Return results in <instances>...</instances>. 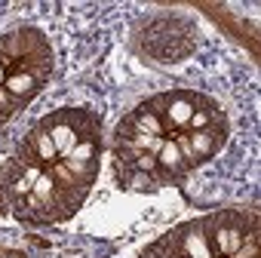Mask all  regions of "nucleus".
Returning <instances> with one entry per match:
<instances>
[{"instance_id":"5","label":"nucleus","mask_w":261,"mask_h":258,"mask_svg":"<svg viewBox=\"0 0 261 258\" xmlns=\"http://www.w3.org/2000/svg\"><path fill=\"white\" fill-rule=\"evenodd\" d=\"M175 237H178V246H181L185 258H212V246H209V237H206L203 224H188Z\"/></svg>"},{"instance_id":"3","label":"nucleus","mask_w":261,"mask_h":258,"mask_svg":"<svg viewBox=\"0 0 261 258\" xmlns=\"http://www.w3.org/2000/svg\"><path fill=\"white\" fill-rule=\"evenodd\" d=\"M224 139H227V120H221V123H215L209 129H200V133H191L188 142H191V151L197 157V166L206 163V160H212L221 151Z\"/></svg>"},{"instance_id":"6","label":"nucleus","mask_w":261,"mask_h":258,"mask_svg":"<svg viewBox=\"0 0 261 258\" xmlns=\"http://www.w3.org/2000/svg\"><path fill=\"white\" fill-rule=\"evenodd\" d=\"M28 154H31V163L37 166H46V163H59V151H56V142L53 136L40 126L31 129V136H28Z\"/></svg>"},{"instance_id":"10","label":"nucleus","mask_w":261,"mask_h":258,"mask_svg":"<svg viewBox=\"0 0 261 258\" xmlns=\"http://www.w3.org/2000/svg\"><path fill=\"white\" fill-rule=\"evenodd\" d=\"M7 77H10V71H7V65H4V62H0V86H4V80H7Z\"/></svg>"},{"instance_id":"1","label":"nucleus","mask_w":261,"mask_h":258,"mask_svg":"<svg viewBox=\"0 0 261 258\" xmlns=\"http://www.w3.org/2000/svg\"><path fill=\"white\" fill-rule=\"evenodd\" d=\"M151 105L157 108L160 114V123L166 133H178V129H188L191 117H194V108H197V95L194 92H166V95H157L151 98Z\"/></svg>"},{"instance_id":"2","label":"nucleus","mask_w":261,"mask_h":258,"mask_svg":"<svg viewBox=\"0 0 261 258\" xmlns=\"http://www.w3.org/2000/svg\"><path fill=\"white\" fill-rule=\"evenodd\" d=\"M83 120H86V111H59V114H53V117L43 120V129L53 136L59 157H68V151L77 142H83V133H80V123Z\"/></svg>"},{"instance_id":"12","label":"nucleus","mask_w":261,"mask_h":258,"mask_svg":"<svg viewBox=\"0 0 261 258\" xmlns=\"http://www.w3.org/2000/svg\"><path fill=\"white\" fill-rule=\"evenodd\" d=\"M178 258H185V255H178Z\"/></svg>"},{"instance_id":"4","label":"nucleus","mask_w":261,"mask_h":258,"mask_svg":"<svg viewBox=\"0 0 261 258\" xmlns=\"http://www.w3.org/2000/svg\"><path fill=\"white\" fill-rule=\"evenodd\" d=\"M188 172H191V166L185 163L175 139H163V148L157 151V178H160V185H166V182H185Z\"/></svg>"},{"instance_id":"7","label":"nucleus","mask_w":261,"mask_h":258,"mask_svg":"<svg viewBox=\"0 0 261 258\" xmlns=\"http://www.w3.org/2000/svg\"><path fill=\"white\" fill-rule=\"evenodd\" d=\"M4 89L25 108L28 101H34L37 98V92H40V80L34 77V74H28V71H16V74H10L7 80H4Z\"/></svg>"},{"instance_id":"8","label":"nucleus","mask_w":261,"mask_h":258,"mask_svg":"<svg viewBox=\"0 0 261 258\" xmlns=\"http://www.w3.org/2000/svg\"><path fill=\"white\" fill-rule=\"evenodd\" d=\"M65 160H71V163L98 160V139H83V142H77V145L68 151V157H65Z\"/></svg>"},{"instance_id":"9","label":"nucleus","mask_w":261,"mask_h":258,"mask_svg":"<svg viewBox=\"0 0 261 258\" xmlns=\"http://www.w3.org/2000/svg\"><path fill=\"white\" fill-rule=\"evenodd\" d=\"M16 111H22V105H19V101H16V98H13V95L4 89V86H0V117H4V120H10Z\"/></svg>"},{"instance_id":"11","label":"nucleus","mask_w":261,"mask_h":258,"mask_svg":"<svg viewBox=\"0 0 261 258\" xmlns=\"http://www.w3.org/2000/svg\"><path fill=\"white\" fill-rule=\"evenodd\" d=\"M4 258H22V255H4Z\"/></svg>"}]
</instances>
